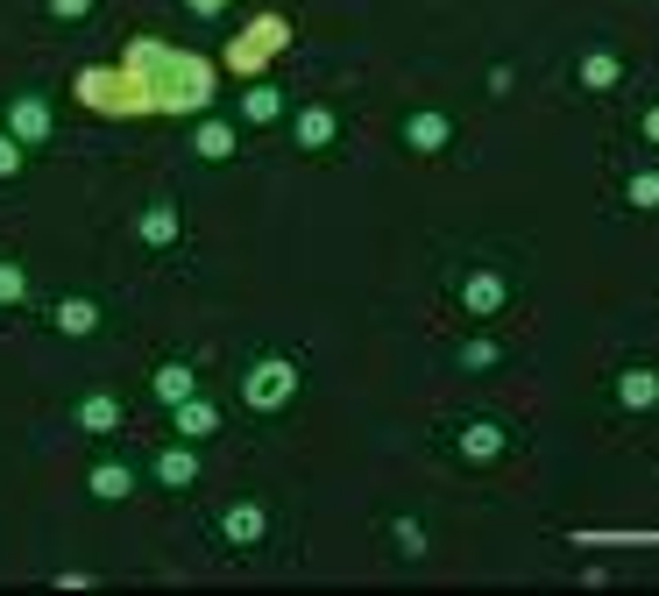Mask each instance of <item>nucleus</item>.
<instances>
[{
  "label": "nucleus",
  "mask_w": 659,
  "mask_h": 596,
  "mask_svg": "<svg viewBox=\"0 0 659 596\" xmlns=\"http://www.w3.org/2000/svg\"><path fill=\"white\" fill-rule=\"evenodd\" d=\"M241 398H249V412H284L298 398V369L284 355H263L249 362V377H241Z\"/></svg>",
  "instance_id": "nucleus-1"
},
{
  "label": "nucleus",
  "mask_w": 659,
  "mask_h": 596,
  "mask_svg": "<svg viewBox=\"0 0 659 596\" xmlns=\"http://www.w3.org/2000/svg\"><path fill=\"white\" fill-rule=\"evenodd\" d=\"M454 447H461V462H497L504 447H511V426H504V419H468V426L454 433Z\"/></svg>",
  "instance_id": "nucleus-2"
},
{
  "label": "nucleus",
  "mask_w": 659,
  "mask_h": 596,
  "mask_svg": "<svg viewBox=\"0 0 659 596\" xmlns=\"http://www.w3.org/2000/svg\"><path fill=\"white\" fill-rule=\"evenodd\" d=\"M461 306H468L475 320H489V313L511 306V284H504L497 270H468V277H461Z\"/></svg>",
  "instance_id": "nucleus-3"
},
{
  "label": "nucleus",
  "mask_w": 659,
  "mask_h": 596,
  "mask_svg": "<svg viewBox=\"0 0 659 596\" xmlns=\"http://www.w3.org/2000/svg\"><path fill=\"white\" fill-rule=\"evenodd\" d=\"M8 135H15V142H50V100H43V93H22V100L8 107Z\"/></svg>",
  "instance_id": "nucleus-4"
},
{
  "label": "nucleus",
  "mask_w": 659,
  "mask_h": 596,
  "mask_svg": "<svg viewBox=\"0 0 659 596\" xmlns=\"http://www.w3.org/2000/svg\"><path fill=\"white\" fill-rule=\"evenodd\" d=\"M404 142L419 149V157H433V149L454 142V114H433V107H426V114H411V121H404Z\"/></svg>",
  "instance_id": "nucleus-5"
},
{
  "label": "nucleus",
  "mask_w": 659,
  "mask_h": 596,
  "mask_svg": "<svg viewBox=\"0 0 659 596\" xmlns=\"http://www.w3.org/2000/svg\"><path fill=\"white\" fill-rule=\"evenodd\" d=\"M263 533H270V511H263V504H234V511H220V540L256 547Z\"/></svg>",
  "instance_id": "nucleus-6"
},
{
  "label": "nucleus",
  "mask_w": 659,
  "mask_h": 596,
  "mask_svg": "<svg viewBox=\"0 0 659 596\" xmlns=\"http://www.w3.org/2000/svg\"><path fill=\"white\" fill-rule=\"evenodd\" d=\"M78 426H86V433H114L121 426V398L114 391H86V398H78Z\"/></svg>",
  "instance_id": "nucleus-7"
},
{
  "label": "nucleus",
  "mask_w": 659,
  "mask_h": 596,
  "mask_svg": "<svg viewBox=\"0 0 659 596\" xmlns=\"http://www.w3.org/2000/svg\"><path fill=\"white\" fill-rule=\"evenodd\" d=\"M617 398H624V412H652V405H659V377H652V369H624V377H617Z\"/></svg>",
  "instance_id": "nucleus-8"
},
{
  "label": "nucleus",
  "mask_w": 659,
  "mask_h": 596,
  "mask_svg": "<svg viewBox=\"0 0 659 596\" xmlns=\"http://www.w3.org/2000/svg\"><path fill=\"white\" fill-rule=\"evenodd\" d=\"M156 476L171 483V490H192V483H199V455H192V447H163V455H156Z\"/></svg>",
  "instance_id": "nucleus-9"
},
{
  "label": "nucleus",
  "mask_w": 659,
  "mask_h": 596,
  "mask_svg": "<svg viewBox=\"0 0 659 596\" xmlns=\"http://www.w3.org/2000/svg\"><path fill=\"white\" fill-rule=\"evenodd\" d=\"M334 128H341L334 107H305V114H298V149H326V142H334Z\"/></svg>",
  "instance_id": "nucleus-10"
},
{
  "label": "nucleus",
  "mask_w": 659,
  "mask_h": 596,
  "mask_svg": "<svg viewBox=\"0 0 659 596\" xmlns=\"http://www.w3.org/2000/svg\"><path fill=\"white\" fill-rule=\"evenodd\" d=\"M617 79H624V57H610V50H589V57H582V86H589V93H610Z\"/></svg>",
  "instance_id": "nucleus-11"
},
{
  "label": "nucleus",
  "mask_w": 659,
  "mask_h": 596,
  "mask_svg": "<svg viewBox=\"0 0 659 596\" xmlns=\"http://www.w3.org/2000/svg\"><path fill=\"white\" fill-rule=\"evenodd\" d=\"M142 242H149V249H163V242H178V206H171V199H156V206L142 213Z\"/></svg>",
  "instance_id": "nucleus-12"
},
{
  "label": "nucleus",
  "mask_w": 659,
  "mask_h": 596,
  "mask_svg": "<svg viewBox=\"0 0 659 596\" xmlns=\"http://www.w3.org/2000/svg\"><path fill=\"white\" fill-rule=\"evenodd\" d=\"M171 412H178V433H185V440H206V433L220 426V412H213L206 398H185V405H171Z\"/></svg>",
  "instance_id": "nucleus-13"
},
{
  "label": "nucleus",
  "mask_w": 659,
  "mask_h": 596,
  "mask_svg": "<svg viewBox=\"0 0 659 596\" xmlns=\"http://www.w3.org/2000/svg\"><path fill=\"white\" fill-rule=\"evenodd\" d=\"M156 398H163V405H185V398H192V369H185V362H163V369H156Z\"/></svg>",
  "instance_id": "nucleus-14"
},
{
  "label": "nucleus",
  "mask_w": 659,
  "mask_h": 596,
  "mask_svg": "<svg viewBox=\"0 0 659 596\" xmlns=\"http://www.w3.org/2000/svg\"><path fill=\"white\" fill-rule=\"evenodd\" d=\"M57 327H64V334H93V327H100V306H93V298H64V306H57Z\"/></svg>",
  "instance_id": "nucleus-15"
},
{
  "label": "nucleus",
  "mask_w": 659,
  "mask_h": 596,
  "mask_svg": "<svg viewBox=\"0 0 659 596\" xmlns=\"http://www.w3.org/2000/svg\"><path fill=\"white\" fill-rule=\"evenodd\" d=\"M624 199H631L638 213H652V206H659V171H631V185H624Z\"/></svg>",
  "instance_id": "nucleus-16"
},
{
  "label": "nucleus",
  "mask_w": 659,
  "mask_h": 596,
  "mask_svg": "<svg viewBox=\"0 0 659 596\" xmlns=\"http://www.w3.org/2000/svg\"><path fill=\"white\" fill-rule=\"evenodd\" d=\"M128 483H135V476H128L121 462H107V469H93V497H128Z\"/></svg>",
  "instance_id": "nucleus-17"
},
{
  "label": "nucleus",
  "mask_w": 659,
  "mask_h": 596,
  "mask_svg": "<svg viewBox=\"0 0 659 596\" xmlns=\"http://www.w3.org/2000/svg\"><path fill=\"white\" fill-rule=\"evenodd\" d=\"M227 149H234V128L227 121H206L199 128V157H227Z\"/></svg>",
  "instance_id": "nucleus-18"
},
{
  "label": "nucleus",
  "mask_w": 659,
  "mask_h": 596,
  "mask_svg": "<svg viewBox=\"0 0 659 596\" xmlns=\"http://www.w3.org/2000/svg\"><path fill=\"white\" fill-rule=\"evenodd\" d=\"M277 114H284L277 86H256V93H249V121H277Z\"/></svg>",
  "instance_id": "nucleus-19"
},
{
  "label": "nucleus",
  "mask_w": 659,
  "mask_h": 596,
  "mask_svg": "<svg viewBox=\"0 0 659 596\" xmlns=\"http://www.w3.org/2000/svg\"><path fill=\"white\" fill-rule=\"evenodd\" d=\"M22 291H29V277L15 263H0V306H22Z\"/></svg>",
  "instance_id": "nucleus-20"
},
{
  "label": "nucleus",
  "mask_w": 659,
  "mask_h": 596,
  "mask_svg": "<svg viewBox=\"0 0 659 596\" xmlns=\"http://www.w3.org/2000/svg\"><path fill=\"white\" fill-rule=\"evenodd\" d=\"M15 171H22V142L0 135V178H15Z\"/></svg>",
  "instance_id": "nucleus-21"
},
{
  "label": "nucleus",
  "mask_w": 659,
  "mask_h": 596,
  "mask_svg": "<svg viewBox=\"0 0 659 596\" xmlns=\"http://www.w3.org/2000/svg\"><path fill=\"white\" fill-rule=\"evenodd\" d=\"M461 362H468V369H489V362H497V348H489V341H468Z\"/></svg>",
  "instance_id": "nucleus-22"
},
{
  "label": "nucleus",
  "mask_w": 659,
  "mask_h": 596,
  "mask_svg": "<svg viewBox=\"0 0 659 596\" xmlns=\"http://www.w3.org/2000/svg\"><path fill=\"white\" fill-rule=\"evenodd\" d=\"M86 8H93V0H50V15H64V22H78Z\"/></svg>",
  "instance_id": "nucleus-23"
},
{
  "label": "nucleus",
  "mask_w": 659,
  "mask_h": 596,
  "mask_svg": "<svg viewBox=\"0 0 659 596\" xmlns=\"http://www.w3.org/2000/svg\"><path fill=\"white\" fill-rule=\"evenodd\" d=\"M645 142H659V107H652V114H645Z\"/></svg>",
  "instance_id": "nucleus-24"
}]
</instances>
